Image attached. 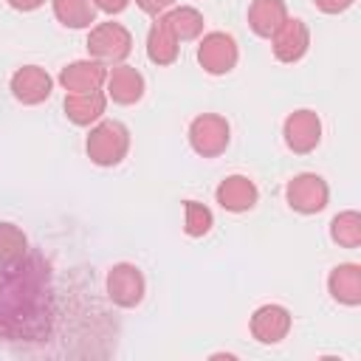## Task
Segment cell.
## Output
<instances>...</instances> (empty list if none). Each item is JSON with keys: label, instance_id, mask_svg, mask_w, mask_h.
I'll use <instances>...</instances> for the list:
<instances>
[{"label": "cell", "instance_id": "obj_1", "mask_svg": "<svg viewBox=\"0 0 361 361\" xmlns=\"http://www.w3.org/2000/svg\"><path fill=\"white\" fill-rule=\"evenodd\" d=\"M85 149H87V158L93 164H99V166H116L130 152V130L121 121L99 118L96 124H90Z\"/></svg>", "mask_w": 361, "mask_h": 361}, {"label": "cell", "instance_id": "obj_2", "mask_svg": "<svg viewBox=\"0 0 361 361\" xmlns=\"http://www.w3.org/2000/svg\"><path fill=\"white\" fill-rule=\"evenodd\" d=\"M133 51V34L121 23H96L87 34V54L102 65H121Z\"/></svg>", "mask_w": 361, "mask_h": 361}, {"label": "cell", "instance_id": "obj_3", "mask_svg": "<svg viewBox=\"0 0 361 361\" xmlns=\"http://www.w3.org/2000/svg\"><path fill=\"white\" fill-rule=\"evenodd\" d=\"M231 141V127L223 116L217 113H200L189 124V147L200 158H217L226 152Z\"/></svg>", "mask_w": 361, "mask_h": 361}, {"label": "cell", "instance_id": "obj_4", "mask_svg": "<svg viewBox=\"0 0 361 361\" xmlns=\"http://www.w3.org/2000/svg\"><path fill=\"white\" fill-rule=\"evenodd\" d=\"M285 200L299 214H319L330 200V186L316 172H299L285 186Z\"/></svg>", "mask_w": 361, "mask_h": 361}, {"label": "cell", "instance_id": "obj_5", "mask_svg": "<svg viewBox=\"0 0 361 361\" xmlns=\"http://www.w3.org/2000/svg\"><path fill=\"white\" fill-rule=\"evenodd\" d=\"M104 288H107V299L118 307H138L144 293H147V279L141 274L138 265L133 262H116L110 271H107V279H104Z\"/></svg>", "mask_w": 361, "mask_h": 361}, {"label": "cell", "instance_id": "obj_6", "mask_svg": "<svg viewBox=\"0 0 361 361\" xmlns=\"http://www.w3.org/2000/svg\"><path fill=\"white\" fill-rule=\"evenodd\" d=\"M240 59V48H237V39L226 31H209L200 37V45H197V62L206 73L212 76H223L228 71H234Z\"/></svg>", "mask_w": 361, "mask_h": 361}, {"label": "cell", "instance_id": "obj_7", "mask_svg": "<svg viewBox=\"0 0 361 361\" xmlns=\"http://www.w3.org/2000/svg\"><path fill=\"white\" fill-rule=\"evenodd\" d=\"M282 135H285V144H288L290 152H296V155L313 152L319 147V141H322V118H319V113L307 110V107L293 110L282 124Z\"/></svg>", "mask_w": 361, "mask_h": 361}, {"label": "cell", "instance_id": "obj_8", "mask_svg": "<svg viewBox=\"0 0 361 361\" xmlns=\"http://www.w3.org/2000/svg\"><path fill=\"white\" fill-rule=\"evenodd\" d=\"M307 48H310V28H307V23L299 20V17H288V20L274 31V37H271V51H274V56H276L279 62H285V65L299 62V59L307 54Z\"/></svg>", "mask_w": 361, "mask_h": 361}, {"label": "cell", "instance_id": "obj_9", "mask_svg": "<svg viewBox=\"0 0 361 361\" xmlns=\"http://www.w3.org/2000/svg\"><path fill=\"white\" fill-rule=\"evenodd\" d=\"M290 324H293V316L285 305H262L251 313V322H248V330L254 336V341L259 344H279L282 338H288L290 333Z\"/></svg>", "mask_w": 361, "mask_h": 361}, {"label": "cell", "instance_id": "obj_10", "mask_svg": "<svg viewBox=\"0 0 361 361\" xmlns=\"http://www.w3.org/2000/svg\"><path fill=\"white\" fill-rule=\"evenodd\" d=\"M8 87H11V96L20 104H42L54 90V79L39 65H23L11 73Z\"/></svg>", "mask_w": 361, "mask_h": 361}, {"label": "cell", "instance_id": "obj_11", "mask_svg": "<svg viewBox=\"0 0 361 361\" xmlns=\"http://www.w3.org/2000/svg\"><path fill=\"white\" fill-rule=\"evenodd\" d=\"M214 200L220 203V209L240 214V212H248V209L257 206L259 189H257V183L248 175H228L214 189Z\"/></svg>", "mask_w": 361, "mask_h": 361}, {"label": "cell", "instance_id": "obj_12", "mask_svg": "<svg viewBox=\"0 0 361 361\" xmlns=\"http://www.w3.org/2000/svg\"><path fill=\"white\" fill-rule=\"evenodd\" d=\"M104 85H107V99H113L116 104H124V107L141 102V96L147 90V82H144L141 71L133 68V65H124V62L113 65L107 71Z\"/></svg>", "mask_w": 361, "mask_h": 361}, {"label": "cell", "instance_id": "obj_13", "mask_svg": "<svg viewBox=\"0 0 361 361\" xmlns=\"http://www.w3.org/2000/svg\"><path fill=\"white\" fill-rule=\"evenodd\" d=\"M107 79V65L96 59H76L59 71V85L65 93H87V90H102Z\"/></svg>", "mask_w": 361, "mask_h": 361}, {"label": "cell", "instance_id": "obj_14", "mask_svg": "<svg viewBox=\"0 0 361 361\" xmlns=\"http://www.w3.org/2000/svg\"><path fill=\"white\" fill-rule=\"evenodd\" d=\"M327 290L333 302L344 307H358L361 305V265L355 262H338L327 274Z\"/></svg>", "mask_w": 361, "mask_h": 361}, {"label": "cell", "instance_id": "obj_15", "mask_svg": "<svg viewBox=\"0 0 361 361\" xmlns=\"http://www.w3.org/2000/svg\"><path fill=\"white\" fill-rule=\"evenodd\" d=\"M65 116L76 127L96 124L107 110V93L104 90H87V93H65Z\"/></svg>", "mask_w": 361, "mask_h": 361}, {"label": "cell", "instance_id": "obj_16", "mask_svg": "<svg viewBox=\"0 0 361 361\" xmlns=\"http://www.w3.org/2000/svg\"><path fill=\"white\" fill-rule=\"evenodd\" d=\"M285 20H288L285 0H251L248 6V28L262 39H271Z\"/></svg>", "mask_w": 361, "mask_h": 361}, {"label": "cell", "instance_id": "obj_17", "mask_svg": "<svg viewBox=\"0 0 361 361\" xmlns=\"http://www.w3.org/2000/svg\"><path fill=\"white\" fill-rule=\"evenodd\" d=\"M180 54V42L166 28L164 17H155V23L147 31V56L152 65H172Z\"/></svg>", "mask_w": 361, "mask_h": 361}, {"label": "cell", "instance_id": "obj_18", "mask_svg": "<svg viewBox=\"0 0 361 361\" xmlns=\"http://www.w3.org/2000/svg\"><path fill=\"white\" fill-rule=\"evenodd\" d=\"M161 17H164L166 28L172 31V37H175L178 42H192V39H197V37L203 34V25H206L203 14H200L197 8H192V6H172V8L164 11Z\"/></svg>", "mask_w": 361, "mask_h": 361}, {"label": "cell", "instance_id": "obj_19", "mask_svg": "<svg viewBox=\"0 0 361 361\" xmlns=\"http://www.w3.org/2000/svg\"><path fill=\"white\" fill-rule=\"evenodd\" d=\"M28 254V237L14 223H0V268H17Z\"/></svg>", "mask_w": 361, "mask_h": 361}, {"label": "cell", "instance_id": "obj_20", "mask_svg": "<svg viewBox=\"0 0 361 361\" xmlns=\"http://www.w3.org/2000/svg\"><path fill=\"white\" fill-rule=\"evenodd\" d=\"M96 11L93 0H54V17L65 28H90V23H96Z\"/></svg>", "mask_w": 361, "mask_h": 361}, {"label": "cell", "instance_id": "obj_21", "mask_svg": "<svg viewBox=\"0 0 361 361\" xmlns=\"http://www.w3.org/2000/svg\"><path fill=\"white\" fill-rule=\"evenodd\" d=\"M330 240L341 248H358L361 245V214L355 209L338 212L330 220Z\"/></svg>", "mask_w": 361, "mask_h": 361}, {"label": "cell", "instance_id": "obj_22", "mask_svg": "<svg viewBox=\"0 0 361 361\" xmlns=\"http://www.w3.org/2000/svg\"><path fill=\"white\" fill-rule=\"evenodd\" d=\"M212 226H214V214L209 206L197 200H183V231L189 237H203L212 231Z\"/></svg>", "mask_w": 361, "mask_h": 361}, {"label": "cell", "instance_id": "obj_23", "mask_svg": "<svg viewBox=\"0 0 361 361\" xmlns=\"http://www.w3.org/2000/svg\"><path fill=\"white\" fill-rule=\"evenodd\" d=\"M135 6L149 17H161L164 11H169L175 6V0H135Z\"/></svg>", "mask_w": 361, "mask_h": 361}, {"label": "cell", "instance_id": "obj_24", "mask_svg": "<svg viewBox=\"0 0 361 361\" xmlns=\"http://www.w3.org/2000/svg\"><path fill=\"white\" fill-rule=\"evenodd\" d=\"M353 3H355V0H313V6H316L319 11H324V14H341V11H347Z\"/></svg>", "mask_w": 361, "mask_h": 361}, {"label": "cell", "instance_id": "obj_25", "mask_svg": "<svg viewBox=\"0 0 361 361\" xmlns=\"http://www.w3.org/2000/svg\"><path fill=\"white\" fill-rule=\"evenodd\" d=\"M93 3H96V8L104 11V14H121V11L130 6V0H93Z\"/></svg>", "mask_w": 361, "mask_h": 361}, {"label": "cell", "instance_id": "obj_26", "mask_svg": "<svg viewBox=\"0 0 361 361\" xmlns=\"http://www.w3.org/2000/svg\"><path fill=\"white\" fill-rule=\"evenodd\" d=\"M11 8H17V11H34V8H39L45 0H6Z\"/></svg>", "mask_w": 361, "mask_h": 361}]
</instances>
